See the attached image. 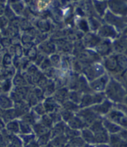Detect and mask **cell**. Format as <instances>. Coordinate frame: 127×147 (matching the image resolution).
Masks as SVG:
<instances>
[{
	"label": "cell",
	"instance_id": "f6af8a7d",
	"mask_svg": "<svg viewBox=\"0 0 127 147\" xmlns=\"http://www.w3.org/2000/svg\"><path fill=\"white\" fill-rule=\"evenodd\" d=\"M121 147H127V143H125V144L123 145V146H122Z\"/></svg>",
	"mask_w": 127,
	"mask_h": 147
},
{
	"label": "cell",
	"instance_id": "52a82bcc",
	"mask_svg": "<svg viewBox=\"0 0 127 147\" xmlns=\"http://www.w3.org/2000/svg\"><path fill=\"white\" fill-rule=\"evenodd\" d=\"M110 80V76L107 73H104L96 80L89 82V86L93 92H104Z\"/></svg>",
	"mask_w": 127,
	"mask_h": 147
},
{
	"label": "cell",
	"instance_id": "8992f818",
	"mask_svg": "<svg viewBox=\"0 0 127 147\" xmlns=\"http://www.w3.org/2000/svg\"><path fill=\"white\" fill-rule=\"evenodd\" d=\"M104 18L106 22H108L109 25H110L112 26L115 27L116 29L119 30H123L127 26V22L125 21V20L122 17L118 16L117 15L114 14L111 11H108L105 12L104 15Z\"/></svg>",
	"mask_w": 127,
	"mask_h": 147
},
{
	"label": "cell",
	"instance_id": "6da1fadb",
	"mask_svg": "<svg viewBox=\"0 0 127 147\" xmlns=\"http://www.w3.org/2000/svg\"><path fill=\"white\" fill-rule=\"evenodd\" d=\"M104 92L106 99L114 104L122 103L127 93V89L122 82L110 76V80Z\"/></svg>",
	"mask_w": 127,
	"mask_h": 147
},
{
	"label": "cell",
	"instance_id": "44dd1931",
	"mask_svg": "<svg viewBox=\"0 0 127 147\" xmlns=\"http://www.w3.org/2000/svg\"><path fill=\"white\" fill-rule=\"evenodd\" d=\"M50 143L54 147H66V146L69 143V139L65 134H63L52 138Z\"/></svg>",
	"mask_w": 127,
	"mask_h": 147
},
{
	"label": "cell",
	"instance_id": "7bdbcfd3",
	"mask_svg": "<svg viewBox=\"0 0 127 147\" xmlns=\"http://www.w3.org/2000/svg\"><path fill=\"white\" fill-rule=\"evenodd\" d=\"M66 147H75V146H73L72 145L70 144V143H68V144L66 145Z\"/></svg>",
	"mask_w": 127,
	"mask_h": 147
},
{
	"label": "cell",
	"instance_id": "836d02e7",
	"mask_svg": "<svg viewBox=\"0 0 127 147\" xmlns=\"http://www.w3.org/2000/svg\"><path fill=\"white\" fill-rule=\"evenodd\" d=\"M8 129L10 131H12L13 133H18L19 130V126L18 123L13 122V123H9V124L8 125Z\"/></svg>",
	"mask_w": 127,
	"mask_h": 147
},
{
	"label": "cell",
	"instance_id": "5bb4252c",
	"mask_svg": "<svg viewBox=\"0 0 127 147\" xmlns=\"http://www.w3.org/2000/svg\"><path fill=\"white\" fill-rule=\"evenodd\" d=\"M127 47V36L118 37L113 42V53H124Z\"/></svg>",
	"mask_w": 127,
	"mask_h": 147
},
{
	"label": "cell",
	"instance_id": "3957f363",
	"mask_svg": "<svg viewBox=\"0 0 127 147\" xmlns=\"http://www.w3.org/2000/svg\"><path fill=\"white\" fill-rule=\"evenodd\" d=\"M106 99L105 92H91L89 93H84L82 97L81 102L79 104L80 108H87L101 103Z\"/></svg>",
	"mask_w": 127,
	"mask_h": 147
},
{
	"label": "cell",
	"instance_id": "9c48e42d",
	"mask_svg": "<svg viewBox=\"0 0 127 147\" xmlns=\"http://www.w3.org/2000/svg\"><path fill=\"white\" fill-rule=\"evenodd\" d=\"M76 115L80 117L82 120L85 122L86 125L89 127V125L93 124L98 119L101 118L97 113L92 109L91 107H87V108H81L79 111L76 113Z\"/></svg>",
	"mask_w": 127,
	"mask_h": 147
},
{
	"label": "cell",
	"instance_id": "ffe728a7",
	"mask_svg": "<svg viewBox=\"0 0 127 147\" xmlns=\"http://www.w3.org/2000/svg\"><path fill=\"white\" fill-rule=\"evenodd\" d=\"M67 126V124L64 121H61L59 123H55L50 129L52 138L58 136L63 135L65 133L66 128Z\"/></svg>",
	"mask_w": 127,
	"mask_h": 147
},
{
	"label": "cell",
	"instance_id": "60d3db41",
	"mask_svg": "<svg viewBox=\"0 0 127 147\" xmlns=\"http://www.w3.org/2000/svg\"><path fill=\"white\" fill-rule=\"evenodd\" d=\"M122 103L125 104L126 106H127V93H126V96H125L124 100H123V102H122Z\"/></svg>",
	"mask_w": 127,
	"mask_h": 147
},
{
	"label": "cell",
	"instance_id": "7c38bea8",
	"mask_svg": "<svg viewBox=\"0 0 127 147\" xmlns=\"http://www.w3.org/2000/svg\"><path fill=\"white\" fill-rule=\"evenodd\" d=\"M114 105L115 104L113 103V102H111L108 99H105L101 103L91 106V108L99 116L101 117H105L114 108Z\"/></svg>",
	"mask_w": 127,
	"mask_h": 147
},
{
	"label": "cell",
	"instance_id": "f546056e",
	"mask_svg": "<svg viewBox=\"0 0 127 147\" xmlns=\"http://www.w3.org/2000/svg\"><path fill=\"white\" fill-rule=\"evenodd\" d=\"M69 143L75 147H82L86 143V142L84 141L81 136H76V137H73L72 139H70Z\"/></svg>",
	"mask_w": 127,
	"mask_h": 147
},
{
	"label": "cell",
	"instance_id": "7a4b0ae2",
	"mask_svg": "<svg viewBox=\"0 0 127 147\" xmlns=\"http://www.w3.org/2000/svg\"><path fill=\"white\" fill-rule=\"evenodd\" d=\"M89 128L91 129L95 136V142L98 143H109L110 134L105 129L103 124V117L98 119L93 124L89 125ZM95 144V145H96Z\"/></svg>",
	"mask_w": 127,
	"mask_h": 147
},
{
	"label": "cell",
	"instance_id": "8d00e7d4",
	"mask_svg": "<svg viewBox=\"0 0 127 147\" xmlns=\"http://www.w3.org/2000/svg\"><path fill=\"white\" fill-rule=\"evenodd\" d=\"M120 136V137L122 138V140L127 143V129H122V130L120 131V133H118Z\"/></svg>",
	"mask_w": 127,
	"mask_h": 147
},
{
	"label": "cell",
	"instance_id": "484cf974",
	"mask_svg": "<svg viewBox=\"0 0 127 147\" xmlns=\"http://www.w3.org/2000/svg\"><path fill=\"white\" fill-rule=\"evenodd\" d=\"M82 95H83V93H82L81 92L78 91V90H70L69 92L68 99L73 102H75V103L79 105L80 102H81Z\"/></svg>",
	"mask_w": 127,
	"mask_h": 147
},
{
	"label": "cell",
	"instance_id": "4fadbf2b",
	"mask_svg": "<svg viewBox=\"0 0 127 147\" xmlns=\"http://www.w3.org/2000/svg\"><path fill=\"white\" fill-rule=\"evenodd\" d=\"M95 51L102 58L109 56L113 53V42L109 39H103L95 48Z\"/></svg>",
	"mask_w": 127,
	"mask_h": 147
},
{
	"label": "cell",
	"instance_id": "2e32d148",
	"mask_svg": "<svg viewBox=\"0 0 127 147\" xmlns=\"http://www.w3.org/2000/svg\"><path fill=\"white\" fill-rule=\"evenodd\" d=\"M76 90L81 92L82 93H89L93 92L89 86V82L84 75L79 76L77 82Z\"/></svg>",
	"mask_w": 127,
	"mask_h": 147
},
{
	"label": "cell",
	"instance_id": "5b68a950",
	"mask_svg": "<svg viewBox=\"0 0 127 147\" xmlns=\"http://www.w3.org/2000/svg\"><path fill=\"white\" fill-rule=\"evenodd\" d=\"M103 65L105 69L108 71L109 74H111V76L116 78L120 76L117 59H116V56L115 53H113L109 56L104 57L103 59Z\"/></svg>",
	"mask_w": 127,
	"mask_h": 147
},
{
	"label": "cell",
	"instance_id": "d590c367",
	"mask_svg": "<svg viewBox=\"0 0 127 147\" xmlns=\"http://www.w3.org/2000/svg\"><path fill=\"white\" fill-rule=\"evenodd\" d=\"M20 129H21V132L25 134H29V133H31V128L28 124L26 123H24V124H21L20 125Z\"/></svg>",
	"mask_w": 127,
	"mask_h": 147
},
{
	"label": "cell",
	"instance_id": "603a6c76",
	"mask_svg": "<svg viewBox=\"0 0 127 147\" xmlns=\"http://www.w3.org/2000/svg\"><path fill=\"white\" fill-rule=\"evenodd\" d=\"M94 5L99 15L104 16L108 7V2L105 0H94Z\"/></svg>",
	"mask_w": 127,
	"mask_h": 147
},
{
	"label": "cell",
	"instance_id": "d6a6232c",
	"mask_svg": "<svg viewBox=\"0 0 127 147\" xmlns=\"http://www.w3.org/2000/svg\"><path fill=\"white\" fill-rule=\"evenodd\" d=\"M49 116L52 119L53 123L55 124V123H58L62 121V116H61V114H60V110L59 111H55L53 112V113H49Z\"/></svg>",
	"mask_w": 127,
	"mask_h": 147
},
{
	"label": "cell",
	"instance_id": "1f68e13d",
	"mask_svg": "<svg viewBox=\"0 0 127 147\" xmlns=\"http://www.w3.org/2000/svg\"><path fill=\"white\" fill-rule=\"evenodd\" d=\"M42 123L46 127H47L48 129H51L53 126L54 125V123H53L52 119L49 116V115H46V116H44L43 118H42Z\"/></svg>",
	"mask_w": 127,
	"mask_h": 147
},
{
	"label": "cell",
	"instance_id": "8fae6325",
	"mask_svg": "<svg viewBox=\"0 0 127 147\" xmlns=\"http://www.w3.org/2000/svg\"><path fill=\"white\" fill-rule=\"evenodd\" d=\"M108 6L114 14L120 16L127 14V3L125 0H109Z\"/></svg>",
	"mask_w": 127,
	"mask_h": 147
},
{
	"label": "cell",
	"instance_id": "4dcf8cb0",
	"mask_svg": "<svg viewBox=\"0 0 127 147\" xmlns=\"http://www.w3.org/2000/svg\"><path fill=\"white\" fill-rule=\"evenodd\" d=\"M34 130H35V133H36V135L39 136L43 135L44 133H48L49 131H50V129L46 127L43 123H40V124H37V125H34Z\"/></svg>",
	"mask_w": 127,
	"mask_h": 147
},
{
	"label": "cell",
	"instance_id": "7402d4cb",
	"mask_svg": "<svg viewBox=\"0 0 127 147\" xmlns=\"http://www.w3.org/2000/svg\"><path fill=\"white\" fill-rule=\"evenodd\" d=\"M81 136L86 143H90V144L94 145L96 144V142H95V136H94L93 132L89 127L84 128L83 129H82Z\"/></svg>",
	"mask_w": 127,
	"mask_h": 147
},
{
	"label": "cell",
	"instance_id": "e575fe53",
	"mask_svg": "<svg viewBox=\"0 0 127 147\" xmlns=\"http://www.w3.org/2000/svg\"><path fill=\"white\" fill-rule=\"evenodd\" d=\"M114 107L118 109H120V111L122 112L124 115L127 117V106H126L123 103H117L114 105Z\"/></svg>",
	"mask_w": 127,
	"mask_h": 147
},
{
	"label": "cell",
	"instance_id": "9a60e30c",
	"mask_svg": "<svg viewBox=\"0 0 127 147\" xmlns=\"http://www.w3.org/2000/svg\"><path fill=\"white\" fill-rule=\"evenodd\" d=\"M103 124L109 134H117L122 130V129L120 125L113 123L105 117H103Z\"/></svg>",
	"mask_w": 127,
	"mask_h": 147
},
{
	"label": "cell",
	"instance_id": "b9f144b4",
	"mask_svg": "<svg viewBox=\"0 0 127 147\" xmlns=\"http://www.w3.org/2000/svg\"><path fill=\"white\" fill-rule=\"evenodd\" d=\"M43 147H54V146H53V145L51 144L50 142H49V144H47V145H46V146H43Z\"/></svg>",
	"mask_w": 127,
	"mask_h": 147
},
{
	"label": "cell",
	"instance_id": "74e56055",
	"mask_svg": "<svg viewBox=\"0 0 127 147\" xmlns=\"http://www.w3.org/2000/svg\"><path fill=\"white\" fill-rule=\"evenodd\" d=\"M26 147H40V146L36 141H32V142H29V144H27Z\"/></svg>",
	"mask_w": 127,
	"mask_h": 147
},
{
	"label": "cell",
	"instance_id": "e0dca14e",
	"mask_svg": "<svg viewBox=\"0 0 127 147\" xmlns=\"http://www.w3.org/2000/svg\"><path fill=\"white\" fill-rule=\"evenodd\" d=\"M67 125L70 126V128L74 129H77V130H82V129H83L84 128L88 127L86 124L85 123V122L78 115H76V113L68 122Z\"/></svg>",
	"mask_w": 127,
	"mask_h": 147
},
{
	"label": "cell",
	"instance_id": "ee69618b",
	"mask_svg": "<svg viewBox=\"0 0 127 147\" xmlns=\"http://www.w3.org/2000/svg\"><path fill=\"white\" fill-rule=\"evenodd\" d=\"M124 54H125V55H126V56H127V47H126V50H125Z\"/></svg>",
	"mask_w": 127,
	"mask_h": 147
},
{
	"label": "cell",
	"instance_id": "4316f807",
	"mask_svg": "<svg viewBox=\"0 0 127 147\" xmlns=\"http://www.w3.org/2000/svg\"><path fill=\"white\" fill-rule=\"evenodd\" d=\"M51 140H52V135H51L50 131H49L48 133H44L43 135L39 136L38 138V140H37V142L41 147H43L49 144Z\"/></svg>",
	"mask_w": 127,
	"mask_h": 147
},
{
	"label": "cell",
	"instance_id": "f1b7e54d",
	"mask_svg": "<svg viewBox=\"0 0 127 147\" xmlns=\"http://www.w3.org/2000/svg\"><path fill=\"white\" fill-rule=\"evenodd\" d=\"M67 138L70 140V139H72L73 137H76V136H81V130H77V129H72L70 128V126H66L65 130V133H64Z\"/></svg>",
	"mask_w": 127,
	"mask_h": 147
},
{
	"label": "cell",
	"instance_id": "d6986e66",
	"mask_svg": "<svg viewBox=\"0 0 127 147\" xmlns=\"http://www.w3.org/2000/svg\"><path fill=\"white\" fill-rule=\"evenodd\" d=\"M69 89L66 87H61L59 89H58L57 91L55 92V95H54V98L55 100L59 102V103L63 104L66 100H68V97H69Z\"/></svg>",
	"mask_w": 127,
	"mask_h": 147
},
{
	"label": "cell",
	"instance_id": "cb8c5ba5",
	"mask_svg": "<svg viewBox=\"0 0 127 147\" xmlns=\"http://www.w3.org/2000/svg\"><path fill=\"white\" fill-rule=\"evenodd\" d=\"M126 143L124 142L122 139L120 137L119 134H110L109 136V145L110 147H121L122 146Z\"/></svg>",
	"mask_w": 127,
	"mask_h": 147
},
{
	"label": "cell",
	"instance_id": "83f0119b",
	"mask_svg": "<svg viewBox=\"0 0 127 147\" xmlns=\"http://www.w3.org/2000/svg\"><path fill=\"white\" fill-rule=\"evenodd\" d=\"M60 114H61V116H62V121H64L66 124L76 115V113H73V112L69 111V110H66V109H64L62 108L60 109Z\"/></svg>",
	"mask_w": 127,
	"mask_h": 147
},
{
	"label": "cell",
	"instance_id": "f35d334b",
	"mask_svg": "<svg viewBox=\"0 0 127 147\" xmlns=\"http://www.w3.org/2000/svg\"><path fill=\"white\" fill-rule=\"evenodd\" d=\"M95 147H110L109 143H98L95 145Z\"/></svg>",
	"mask_w": 127,
	"mask_h": 147
},
{
	"label": "cell",
	"instance_id": "30bf717a",
	"mask_svg": "<svg viewBox=\"0 0 127 147\" xmlns=\"http://www.w3.org/2000/svg\"><path fill=\"white\" fill-rule=\"evenodd\" d=\"M98 36L103 39H116L120 37V33L115 27L109 24L101 26L98 30Z\"/></svg>",
	"mask_w": 127,
	"mask_h": 147
},
{
	"label": "cell",
	"instance_id": "ac0fdd59",
	"mask_svg": "<svg viewBox=\"0 0 127 147\" xmlns=\"http://www.w3.org/2000/svg\"><path fill=\"white\" fill-rule=\"evenodd\" d=\"M103 40L100 36L98 35H94V34H89L85 37V41L84 45L86 46L87 48H96L98 46L99 42Z\"/></svg>",
	"mask_w": 127,
	"mask_h": 147
},
{
	"label": "cell",
	"instance_id": "ab89813d",
	"mask_svg": "<svg viewBox=\"0 0 127 147\" xmlns=\"http://www.w3.org/2000/svg\"><path fill=\"white\" fill-rule=\"evenodd\" d=\"M82 147H95V145L90 144V143H86V142Z\"/></svg>",
	"mask_w": 127,
	"mask_h": 147
},
{
	"label": "cell",
	"instance_id": "277c9868",
	"mask_svg": "<svg viewBox=\"0 0 127 147\" xmlns=\"http://www.w3.org/2000/svg\"><path fill=\"white\" fill-rule=\"evenodd\" d=\"M83 72L85 77L90 82L105 73V69L103 63H94L86 65L84 68Z\"/></svg>",
	"mask_w": 127,
	"mask_h": 147
},
{
	"label": "cell",
	"instance_id": "ba28073f",
	"mask_svg": "<svg viewBox=\"0 0 127 147\" xmlns=\"http://www.w3.org/2000/svg\"><path fill=\"white\" fill-rule=\"evenodd\" d=\"M105 117L120 125L122 129H127V117L120 109L114 107Z\"/></svg>",
	"mask_w": 127,
	"mask_h": 147
},
{
	"label": "cell",
	"instance_id": "d4e9b609",
	"mask_svg": "<svg viewBox=\"0 0 127 147\" xmlns=\"http://www.w3.org/2000/svg\"><path fill=\"white\" fill-rule=\"evenodd\" d=\"M62 109H66V110L73 112L75 113H76L77 112L79 111L81 108H80L79 105L75 103V102H72L70 99H68L64 103L62 104Z\"/></svg>",
	"mask_w": 127,
	"mask_h": 147
}]
</instances>
